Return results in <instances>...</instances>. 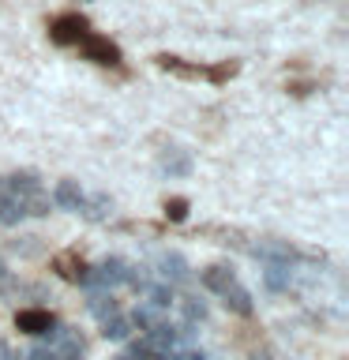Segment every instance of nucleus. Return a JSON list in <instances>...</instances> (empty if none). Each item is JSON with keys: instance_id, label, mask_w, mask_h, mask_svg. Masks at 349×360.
I'll use <instances>...</instances> for the list:
<instances>
[{"instance_id": "4468645a", "label": "nucleus", "mask_w": 349, "mask_h": 360, "mask_svg": "<svg viewBox=\"0 0 349 360\" xmlns=\"http://www.w3.org/2000/svg\"><path fill=\"white\" fill-rule=\"evenodd\" d=\"M233 278H236V274H233L229 266H207V270H203V285H207L210 292H222Z\"/></svg>"}, {"instance_id": "20e7f679", "label": "nucleus", "mask_w": 349, "mask_h": 360, "mask_svg": "<svg viewBox=\"0 0 349 360\" xmlns=\"http://www.w3.org/2000/svg\"><path fill=\"white\" fill-rule=\"evenodd\" d=\"M53 342H56V360H83V353H87V345H83V338H79L72 326H56L53 323Z\"/></svg>"}, {"instance_id": "39448f33", "label": "nucleus", "mask_w": 349, "mask_h": 360, "mask_svg": "<svg viewBox=\"0 0 349 360\" xmlns=\"http://www.w3.org/2000/svg\"><path fill=\"white\" fill-rule=\"evenodd\" d=\"M53 270H56V274H61L64 281H75V285H83L90 266H87V263H83V259H79L75 252H61V255L53 259Z\"/></svg>"}, {"instance_id": "6ab92c4d", "label": "nucleus", "mask_w": 349, "mask_h": 360, "mask_svg": "<svg viewBox=\"0 0 349 360\" xmlns=\"http://www.w3.org/2000/svg\"><path fill=\"white\" fill-rule=\"evenodd\" d=\"M165 218L169 221H184L188 218V199H165Z\"/></svg>"}, {"instance_id": "4be33fe9", "label": "nucleus", "mask_w": 349, "mask_h": 360, "mask_svg": "<svg viewBox=\"0 0 349 360\" xmlns=\"http://www.w3.org/2000/svg\"><path fill=\"white\" fill-rule=\"evenodd\" d=\"M0 278H4V259H0Z\"/></svg>"}, {"instance_id": "f3484780", "label": "nucleus", "mask_w": 349, "mask_h": 360, "mask_svg": "<svg viewBox=\"0 0 349 360\" xmlns=\"http://www.w3.org/2000/svg\"><path fill=\"white\" fill-rule=\"evenodd\" d=\"M263 278H267L270 289H286L289 285V263H267Z\"/></svg>"}, {"instance_id": "1a4fd4ad", "label": "nucleus", "mask_w": 349, "mask_h": 360, "mask_svg": "<svg viewBox=\"0 0 349 360\" xmlns=\"http://www.w3.org/2000/svg\"><path fill=\"white\" fill-rule=\"evenodd\" d=\"M53 202H56L61 210H75V214H79V207H83V191H79L75 180H61V184H56V191H53Z\"/></svg>"}, {"instance_id": "9d476101", "label": "nucleus", "mask_w": 349, "mask_h": 360, "mask_svg": "<svg viewBox=\"0 0 349 360\" xmlns=\"http://www.w3.org/2000/svg\"><path fill=\"white\" fill-rule=\"evenodd\" d=\"M162 173H169V176H188V173H191V158L180 150V146H169V150L162 154Z\"/></svg>"}, {"instance_id": "f8f14e48", "label": "nucleus", "mask_w": 349, "mask_h": 360, "mask_svg": "<svg viewBox=\"0 0 349 360\" xmlns=\"http://www.w3.org/2000/svg\"><path fill=\"white\" fill-rule=\"evenodd\" d=\"M101 334L109 338V342H128L132 334V319H124V315H109V319H101Z\"/></svg>"}, {"instance_id": "dca6fc26", "label": "nucleus", "mask_w": 349, "mask_h": 360, "mask_svg": "<svg viewBox=\"0 0 349 360\" xmlns=\"http://www.w3.org/2000/svg\"><path fill=\"white\" fill-rule=\"evenodd\" d=\"M90 315H98V319H109V315H117V300H113V292H94V297L87 300Z\"/></svg>"}, {"instance_id": "7ed1b4c3", "label": "nucleus", "mask_w": 349, "mask_h": 360, "mask_svg": "<svg viewBox=\"0 0 349 360\" xmlns=\"http://www.w3.org/2000/svg\"><path fill=\"white\" fill-rule=\"evenodd\" d=\"M79 53H83L87 60H94V64H106V68L120 64V49L109 38H98V34H87V38L79 41Z\"/></svg>"}, {"instance_id": "2eb2a0df", "label": "nucleus", "mask_w": 349, "mask_h": 360, "mask_svg": "<svg viewBox=\"0 0 349 360\" xmlns=\"http://www.w3.org/2000/svg\"><path fill=\"white\" fill-rule=\"evenodd\" d=\"M143 300L151 304V308H158V311H165L169 304H173V292H169V285H158V281H151V285L143 289Z\"/></svg>"}, {"instance_id": "423d86ee", "label": "nucleus", "mask_w": 349, "mask_h": 360, "mask_svg": "<svg viewBox=\"0 0 349 360\" xmlns=\"http://www.w3.org/2000/svg\"><path fill=\"white\" fill-rule=\"evenodd\" d=\"M53 315L49 311H42V308H23L15 311V326L19 330H27V334H49L53 330Z\"/></svg>"}, {"instance_id": "f03ea898", "label": "nucleus", "mask_w": 349, "mask_h": 360, "mask_svg": "<svg viewBox=\"0 0 349 360\" xmlns=\"http://www.w3.org/2000/svg\"><path fill=\"white\" fill-rule=\"evenodd\" d=\"M90 34V22L79 15V11H64V15H56L49 22V38L56 45H79Z\"/></svg>"}, {"instance_id": "ddd939ff", "label": "nucleus", "mask_w": 349, "mask_h": 360, "mask_svg": "<svg viewBox=\"0 0 349 360\" xmlns=\"http://www.w3.org/2000/svg\"><path fill=\"white\" fill-rule=\"evenodd\" d=\"M23 218H27L23 199L19 195H0V225H19Z\"/></svg>"}, {"instance_id": "9b49d317", "label": "nucleus", "mask_w": 349, "mask_h": 360, "mask_svg": "<svg viewBox=\"0 0 349 360\" xmlns=\"http://www.w3.org/2000/svg\"><path fill=\"white\" fill-rule=\"evenodd\" d=\"M79 214H83V218H90V221H106L109 214H113V199H109V195H94V199L83 195V207H79Z\"/></svg>"}, {"instance_id": "412c9836", "label": "nucleus", "mask_w": 349, "mask_h": 360, "mask_svg": "<svg viewBox=\"0 0 349 360\" xmlns=\"http://www.w3.org/2000/svg\"><path fill=\"white\" fill-rule=\"evenodd\" d=\"M27 360H56L53 349H34V353H27Z\"/></svg>"}, {"instance_id": "f257e3e1", "label": "nucleus", "mask_w": 349, "mask_h": 360, "mask_svg": "<svg viewBox=\"0 0 349 360\" xmlns=\"http://www.w3.org/2000/svg\"><path fill=\"white\" fill-rule=\"evenodd\" d=\"M158 68H165V72H173V75H184V79H210V83H218V86L241 72V64H236V60H222V64L207 68V64H184L180 56H169V53L158 56Z\"/></svg>"}, {"instance_id": "aec40b11", "label": "nucleus", "mask_w": 349, "mask_h": 360, "mask_svg": "<svg viewBox=\"0 0 349 360\" xmlns=\"http://www.w3.org/2000/svg\"><path fill=\"white\" fill-rule=\"evenodd\" d=\"M132 360H158V353H154V345L146 342V338H139V342L132 345Z\"/></svg>"}, {"instance_id": "0eeeda50", "label": "nucleus", "mask_w": 349, "mask_h": 360, "mask_svg": "<svg viewBox=\"0 0 349 360\" xmlns=\"http://www.w3.org/2000/svg\"><path fill=\"white\" fill-rule=\"evenodd\" d=\"M158 266H162V278L169 281V285H184V281L191 278L188 259H184V255H177V252H165L162 259H158Z\"/></svg>"}, {"instance_id": "a211bd4d", "label": "nucleus", "mask_w": 349, "mask_h": 360, "mask_svg": "<svg viewBox=\"0 0 349 360\" xmlns=\"http://www.w3.org/2000/svg\"><path fill=\"white\" fill-rule=\"evenodd\" d=\"M180 308H184L188 323H203V319H207V308H203V300H196V297H184V300H180Z\"/></svg>"}, {"instance_id": "6e6552de", "label": "nucleus", "mask_w": 349, "mask_h": 360, "mask_svg": "<svg viewBox=\"0 0 349 360\" xmlns=\"http://www.w3.org/2000/svg\"><path fill=\"white\" fill-rule=\"evenodd\" d=\"M218 297L225 300V308H233L236 315H252L255 311V304H252V292H248L244 285H241V281H229V285H225L222 292H218Z\"/></svg>"}]
</instances>
